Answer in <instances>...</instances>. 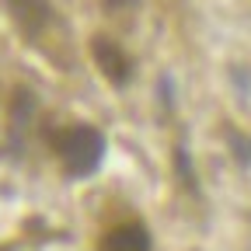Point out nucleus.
Wrapping results in <instances>:
<instances>
[{
  "instance_id": "f257e3e1",
  "label": "nucleus",
  "mask_w": 251,
  "mask_h": 251,
  "mask_svg": "<svg viewBox=\"0 0 251 251\" xmlns=\"http://www.w3.org/2000/svg\"><path fill=\"white\" fill-rule=\"evenodd\" d=\"M56 150L63 157V164H67V171L84 178V175L98 171L101 157H105V136L98 129H91V126H74V129L59 133Z\"/></svg>"
},
{
  "instance_id": "f03ea898",
  "label": "nucleus",
  "mask_w": 251,
  "mask_h": 251,
  "mask_svg": "<svg viewBox=\"0 0 251 251\" xmlns=\"http://www.w3.org/2000/svg\"><path fill=\"white\" fill-rule=\"evenodd\" d=\"M94 63H98V70L115 84V87H122L126 80H129V74H133V63H129V56H126L112 39H94Z\"/></svg>"
},
{
  "instance_id": "7ed1b4c3",
  "label": "nucleus",
  "mask_w": 251,
  "mask_h": 251,
  "mask_svg": "<svg viewBox=\"0 0 251 251\" xmlns=\"http://www.w3.org/2000/svg\"><path fill=\"white\" fill-rule=\"evenodd\" d=\"M101 251H150V234L143 224H119L105 234Z\"/></svg>"
},
{
  "instance_id": "20e7f679",
  "label": "nucleus",
  "mask_w": 251,
  "mask_h": 251,
  "mask_svg": "<svg viewBox=\"0 0 251 251\" xmlns=\"http://www.w3.org/2000/svg\"><path fill=\"white\" fill-rule=\"evenodd\" d=\"M31 115H35V98L31 91H18L11 101V147H18L31 126Z\"/></svg>"
},
{
  "instance_id": "39448f33",
  "label": "nucleus",
  "mask_w": 251,
  "mask_h": 251,
  "mask_svg": "<svg viewBox=\"0 0 251 251\" xmlns=\"http://www.w3.org/2000/svg\"><path fill=\"white\" fill-rule=\"evenodd\" d=\"M11 11L31 35H35V31L46 25V18H49V7L42 4V0H11Z\"/></svg>"
},
{
  "instance_id": "423d86ee",
  "label": "nucleus",
  "mask_w": 251,
  "mask_h": 251,
  "mask_svg": "<svg viewBox=\"0 0 251 251\" xmlns=\"http://www.w3.org/2000/svg\"><path fill=\"white\" fill-rule=\"evenodd\" d=\"M178 171H181V178H185V185H192L196 188V175H192V161L185 157V147H178Z\"/></svg>"
}]
</instances>
